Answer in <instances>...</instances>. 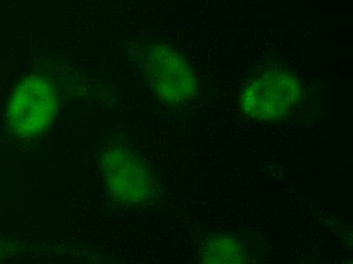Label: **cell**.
<instances>
[{
    "label": "cell",
    "mask_w": 353,
    "mask_h": 264,
    "mask_svg": "<svg viewBox=\"0 0 353 264\" xmlns=\"http://www.w3.org/2000/svg\"><path fill=\"white\" fill-rule=\"evenodd\" d=\"M307 87L298 72L283 62L260 65L239 87V116L254 123H277L290 119L307 98Z\"/></svg>",
    "instance_id": "obj_1"
},
{
    "label": "cell",
    "mask_w": 353,
    "mask_h": 264,
    "mask_svg": "<svg viewBox=\"0 0 353 264\" xmlns=\"http://www.w3.org/2000/svg\"><path fill=\"white\" fill-rule=\"evenodd\" d=\"M97 166L108 196L118 207H154L165 197L152 163L126 141H110L101 148Z\"/></svg>",
    "instance_id": "obj_2"
},
{
    "label": "cell",
    "mask_w": 353,
    "mask_h": 264,
    "mask_svg": "<svg viewBox=\"0 0 353 264\" xmlns=\"http://www.w3.org/2000/svg\"><path fill=\"white\" fill-rule=\"evenodd\" d=\"M133 52L146 87L165 108L187 106L200 94L199 77L176 45L167 42L137 45Z\"/></svg>",
    "instance_id": "obj_3"
},
{
    "label": "cell",
    "mask_w": 353,
    "mask_h": 264,
    "mask_svg": "<svg viewBox=\"0 0 353 264\" xmlns=\"http://www.w3.org/2000/svg\"><path fill=\"white\" fill-rule=\"evenodd\" d=\"M59 90L52 77L26 74L10 91L6 107V124L16 139L28 141L47 132L60 107Z\"/></svg>",
    "instance_id": "obj_4"
},
{
    "label": "cell",
    "mask_w": 353,
    "mask_h": 264,
    "mask_svg": "<svg viewBox=\"0 0 353 264\" xmlns=\"http://www.w3.org/2000/svg\"><path fill=\"white\" fill-rule=\"evenodd\" d=\"M195 263L201 264L258 263L244 242L229 234L210 233L200 238Z\"/></svg>",
    "instance_id": "obj_5"
}]
</instances>
